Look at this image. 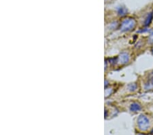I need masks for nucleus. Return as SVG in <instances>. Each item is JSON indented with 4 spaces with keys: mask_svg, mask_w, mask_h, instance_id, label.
<instances>
[{
    "mask_svg": "<svg viewBox=\"0 0 153 135\" xmlns=\"http://www.w3.org/2000/svg\"><path fill=\"white\" fill-rule=\"evenodd\" d=\"M140 109H141V106H140V104L136 102L133 103V104L131 105V106H130V110L132 112L139 111Z\"/></svg>",
    "mask_w": 153,
    "mask_h": 135,
    "instance_id": "nucleus-5",
    "label": "nucleus"
},
{
    "mask_svg": "<svg viewBox=\"0 0 153 135\" xmlns=\"http://www.w3.org/2000/svg\"><path fill=\"white\" fill-rule=\"evenodd\" d=\"M152 20V14H150L147 17L146 19L145 22H144V25L145 26H148L150 24L151 21Z\"/></svg>",
    "mask_w": 153,
    "mask_h": 135,
    "instance_id": "nucleus-6",
    "label": "nucleus"
},
{
    "mask_svg": "<svg viewBox=\"0 0 153 135\" xmlns=\"http://www.w3.org/2000/svg\"><path fill=\"white\" fill-rule=\"evenodd\" d=\"M138 126L141 130H147L150 126V122L148 117L144 115H140L138 119Z\"/></svg>",
    "mask_w": 153,
    "mask_h": 135,
    "instance_id": "nucleus-2",
    "label": "nucleus"
},
{
    "mask_svg": "<svg viewBox=\"0 0 153 135\" xmlns=\"http://www.w3.org/2000/svg\"><path fill=\"white\" fill-rule=\"evenodd\" d=\"M117 59L118 62L120 63L121 64H126L129 61V55L127 53H121L119 55V57H118Z\"/></svg>",
    "mask_w": 153,
    "mask_h": 135,
    "instance_id": "nucleus-4",
    "label": "nucleus"
},
{
    "mask_svg": "<svg viewBox=\"0 0 153 135\" xmlns=\"http://www.w3.org/2000/svg\"><path fill=\"white\" fill-rule=\"evenodd\" d=\"M136 22L133 19H127L122 22L121 25V30L123 31H128L133 30L135 27Z\"/></svg>",
    "mask_w": 153,
    "mask_h": 135,
    "instance_id": "nucleus-1",
    "label": "nucleus"
},
{
    "mask_svg": "<svg viewBox=\"0 0 153 135\" xmlns=\"http://www.w3.org/2000/svg\"><path fill=\"white\" fill-rule=\"evenodd\" d=\"M145 89L146 90L153 89V72L149 74L148 76L145 83Z\"/></svg>",
    "mask_w": 153,
    "mask_h": 135,
    "instance_id": "nucleus-3",
    "label": "nucleus"
},
{
    "mask_svg": "<svg viewBox=\"0 0 153 135\" xmlns=\"http://www.w3.org/2000/svg\"><path fill=\"white\" fill-rule=\"evenodd\" d=\"M150 133H151V134H153V130H152V131H151V132H150Z\"/></svg>",
    "mask_w": 153,
    "mask_h": 135,
    "instance_id": "nucleus-8",
    "label": "nucleus"
},
{
    "mask_svg": "<svg viewBox=\"0 0 153 135\" xmlns=\"http://www.w3.org/2000/svg\"><path fill=\"white\" fill-rule=\"evenodd\" d=\"M152 54H153V48L152 49Z\"/></svg>",
    "mask_w": 153,
    "mask_h": 135,
    "instance_id": "nucleus-9",
    "label": "nucleus"
},
{
    "mask_svg": "<svg viewBox=\"0 0 153 135\" xmlns=\"http://www.w3.org/2000/svg\"><path fill=\"white\" fill-rule=\"evenodd\" d=\"M129 88L130 90L134 91V90H135V89H136L137 86H136V85H135V84H131V85L129 86Z\"/></svg>",
    "mask_w": 153,
    "mask_h": 135,
    "instance_id": "nucleus-7",
    "label": "nucleus"
}]
</instances>
